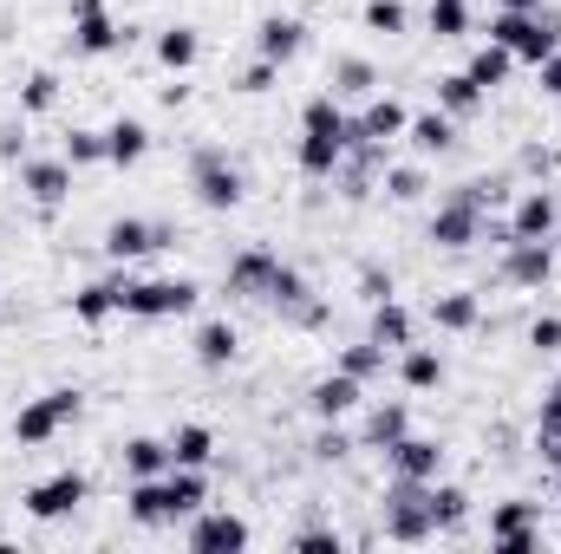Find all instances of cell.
I'll list each match as a JSON object with an SVG mask.
<instances>
[{"label":"cell","instance_id":"obj_1","mask_svg":"<svg viewBox=\"0 0 561 554\" xmlns=\"http://www.w3.org/2000/svg\"><path fill=\"white\" fill-rule=\"evenodd\" d=\"M203 496H209L203 489V470H176L170 463L163 476H138L131 483V503L125 509H131L138 529H176V522H190L203 509Z\"/></svg>","mask_w":561,"mask_h":554},{"label":"cell","instance_id":"obj_2","mask_svg":"<svg viewBox=\"0 0 561 554\" xmlns=\"http://www.w3.org/2000/svg\"><path fill=\"white\" fill-rule=\"evenodd\" d=\"M490 39H496L510 59H523V66H542V59L561 46V13L549 7V0H542L536 13H510V7H503V13L490 20Z\"/></svg>","mask_w":561,"mask_h":554},{"label":"cell","instance_id":"obj_3","mask_svg":"<svg viewBox=\"0 0 561 554\" xmlns=\"http://www.w3.org/2000/svg\"><path fill=\"white\" fill-rule=\"evenodd\" d=\"M386 535L405 542V549L437 542V522H431V483L392 476V489H386Z\"/></svg>","mask_w":561,"mask_h":554},{"label":"cell","instance_id":"obj_4","mask_svg":"<svg viewBox=\"0 0 561 554\" xmlns=\"http://www.w3.org/2000/svg\"><path fill=\"white\" fill-rule=\"evenodd\" d=\"M190 189H196V203H203V209H236V203L249 196L242 163H236L222 143H203V150L190 157Z\"/></svg>","mask_w":561,"mask_h":554},{"label":"cell","instance_id":"obj_5","mask_svg":"<svg viewBox=\"0 0 561 554\" xmlns=\"http://www.w3.org/2000/svg\"><path fill=\"white\" fill-rule=\"evenodd\" d=\"M424 235H431L437 249H470V242H483V196H477V183H457V189L431 209Z\"/></svg>","mask_w":561,"mask_h":554},{"label":"cell","instance_id":"obj_6","mask_svg":"<svg viewBox=\"0 0 561 554\" xmlns=\"http://www.w3.org/2000/svg\"><path fill=\"white\" fill-rule=\"evenodd\" d=\"M79 417V392H39V399H26L20 412H13V443H26V450H39V443H53L66 424Z\"/></svg>","mask_w":561,"mask_h":554},{"label":"cell","instance_id":"obj_7","mask_svg":"<svg viewBox=\"0 0 561 554\" xmlns=\"http://www.w3.org/2000/svg\"><path fill=\"white\" fill-rule=\"evenodd\" d=\"M190 307H196V280H183V275L131 280V300H125L131 320H176V313H190Z\"/></svg>","mask_w":561,"mask_h":554},{"label":"cell","instance_id":"obj_8","mask_svg":"<svg viewBox=\"0 0 561 554\" xmlns=\"http://www.w3.org/2000/svg\"><path fill=\"white\" fill-rule=\"evenodd\" d=\"M72 46H79L85 59H105V53L125 46V26L112 20L105 0H72Z\"/></svg>","mask_w":561,"mask_h":554},{"label":"cell","instance_id":"obj_9","mask_svg":"<svg viewBox=\"0 0 561 554\" xmlns=\"http://www.w3.org/2000/svg\"><path fill=\"white\" fill-rule=\"evenodd\" d=\"M503 280L510 287H549L556 280V242H529V235H510L503 242Z\"/></svg>","mask_w":561,"mask_h":554},{"label":"cell","instance_id":"obj_10","mask_svg":"<svg viewBox=\"0 0 561 554\" xmlns=\"http://www.w3.org/2000/svg\"><path fill=\"white\" fill-rule=\"evenodd\" d=\"M85 503V476L79 470H53V476H39L33 489H26V516L33 522H59V516H72Z\"/></svg>","mask_w":561,"mask_h":554},{"label":"cell","instance_id":"obj_11","mask_svg":"<svg viewBox=\"0 0 561 554\" xmlns=\"http://www.w3.org/2000/svg\"><path fill=\"white\" fill-rule=\"evenodd\" d=\"M490 549L496 554H536L542 549V522L529 503H496L490 509Z\"/></svg>","mask_w":561,"mask_h":554},{"label":"cell","instance_id":"obj_12","mask_svg":"<svg viewBox=\"0 0 561 554\" xmlns=\"http://www.w3.org/2000/svg\"><path fill=\"white\" fill-rule=\"evenodd\" d=\"M176 235L163 229V222H144V216H118L112 229H105V255L112 262H144V255H157V249H170Z\"/></svg>","mask_w":561,"mask_h":554},{"label":"cell","instance_id":"obj_13","mask_svg":"<svg viewBox=\"0 0 561 554\" xmlns=\"http://www.w3.org/2000/svg\"><path fill=\"white\" fill-rule=\"evenodd\" d=\"M556 229H561V203H556V189L529 183V189L516 196V209H510V235H529V242H556Z\"/></svg>","mask_w":561,"mask_h":554},{"label":"cell","instance_id":"obj_14","mask_svg":"<svg viewBox=\"0 0 561 554\" xmlns=\"http://www.w3.org/2000/svg\"><path fill=\"white\" fill-rule=\"evenodd\" d=\"M190 549L196 554L249 549V522H242L236 509H196V516H190Z\"/></svg>","mask_w":561,"mask_h":554},{"label":"cell","instance_id":"obj_15","mask_svg":"<svg viewBox=\"0 0 561 554\" xmlns=\"http://www.w3.org/2000/svg\"><path fill=\"white\" fill-rule=\"evenodd\" d=\"M20 189L39 203V209H59L72 196V163L66 157H20Z\"/></svg>","mask_w":561,"mask_h":554},{"label":"cell","instance_id":"obj_16","mask_svg":"<svg viewBox=\"0 0 561 554\" xmlns=\"http://www.w3.org/2000/svg\"><path fill=\"white\" fill-rule=\"evenodd\" d=\"M386 463H392V476L437 483V476H444V443H437V437H419V430H405V437L386 450Z\"/></svg>","mask_w":561,"mask_h":554},{"label":"cell","instance_id":"obj_17","mask_svg":"<svg viewBox=\"0 0 561 554\" xmlns=\"http://www.w3.org/2000/svg\"><path fill=\"white\" fill-rule=\"evenodd\" d=\"M125 300H131V275L85 280V287L72 293V320H85V326H99V320H112V313H125Z\"/></svg>","mask_w":561,"mask_h":554},{"label":"cell","instance_id":"obj_18","mask_svg":"<svg viewBox=\"0 0 561 554\" xmlns=\"http://www.w3.org/2000/svg\"><path fill=\"white\" fill-rule=\"evenodd\" d=\"M359 392H366V385H359L353 372H340V366H333L327 379H313V392H307V412L320 417V424H340V417L359 405Z\"/></svg>","mask_w":561,"mask_h":554},{"label":"cell","instance_id":"obj_19","mask_svg":"<svg viewBox=\"0 0 561 554\" xmlns=\"http://www.w3.org/2000/svg\"><path fill=\"white\" fill-rule=\"evenodd\" d=\"M405 125H412V118H405L399 99H373V105L353 118V150H359V143H379V150H386L392 138H405Z\"/></svg>","mask_w":561,"mask_h":554},{"label":"cell","instance_id":"obj_20","mask_svg":"<svg viewBox=\"0 0 561 554\" xmlns=\"http://www.w3.org/2000/svg\"><path fill=\"white\" fill-rule=\"evenodd\" d=\"M300 46H307V26H300L294 13H268V20L255 26V53H262V59H275V66H287Z\"/></svg>","mask_w":561,"mask_h":554},{"label":"cell","instance_id":"obj_21","mask_svg":"<svg viewBox=\"0 0 561 554\" xmlns=\"http://www.w3.org/2000/svg\"><path fill=\"white\" fill-rule=\"evenodd\" d=\"M280 255L275 249H242L236 262H229V293H249V300H262L268 293V280H275Z\"/></svg>","mask_w":561,"mask_h":554},{"label":"cell","instance_id":"obj_22","mask_svg":"<svg viewBox=\"0 0 561 554\" xmlns=\"http://www.w3.org/2000/svg\"><path fill=\"white\" fill-rule=\"evenodd\" d=\"M327 92H333V99H366V92H379V66L359 59V53H340V59L327 66Z\"/></svg>","mask_w":561,"mask_h":554},{"label":"cell","instance_id":"obj_23","mask_svg":"<svg viewBox=\"0 0 561 554\" xmlns=\"http://www.w3.org/2000/svg\"><path fill=\"white\" fill-rule=\"evenodd\" d=\"M431 326H444V333H470V326H483V300H477L470 287L431 293Z\"/></svg>","mask_w":561,"mask_h":554},{"label":"cell","instance_id":"obj_24","mask_svg":"<svg viewBox=\"0 0 561 554\" xmlns=\"http://www.w3.org/2000/svg\"><path fill=\"white\" fill-rule=\"evenodd\" d=\"M190 346H196V366H209V372H222V366H236V353H242V333H236L229 320H203Z\"/></svg>","mask_w":561,"mask_h":554},{"label":"cell","instance_id":"obj_25","mask_svg":"<svg viewBox=\"0 0 561 554\" xmlns=\"http://www.w3.org/2000/svg\"><path fill=\"white\" fill-rule=\"evenodd\" d=\"M405 430H412V412H405V405H373L366 424H359V450H379V457H386Z\"/></svg>","mask_w":561,"mask_h":554},{"label":"cell","instance_id":"obj_26","mask_svg":"<svg viewBox=\"0 0 561 554\" xmlns=\"http://www.w3.org/2000/svg\"><path fill=\"white\" fill-rule=\"evenodd\" d=\"M209 457H216V430L209 424H176L170 430V463L176 470H209Z\"/></svg>","mask_w":561,"mask_h":554},{"label":"cell","instance_id":"obj_27","mask_svg":"<svg viewBox=\"0 0 561 554\" xmlns=\"http://www.w3.org/2000/svg\"><path fill=\"white\" fill-rule=\"evenodd\" d=\"M483 99H490V92H483L470 72H444V79H437V112H450V118H477Z\"/></svg>","mask_w":561,"mask_h":554},{"label":"cell","instance_id":"obj_28","mask_svg":"<svg viewBox=\"0 0 561 554\" xmlns=\"http://www.w3.org/2000/svg\"><path fill=\"white\" fill-rule=\"evenodd\" d=\"M412 333H419V326H412V313H405V300H399V293L373 307V339H379L386 353H405V346H412Z\"/></svg>","mask_w":561,"mask_h":554},{"label":"cell","instance_id":"obj_29","mask_svg":"<svg viewBox=\"0 0 561 554\" xmlns=\"http://www.w3.org/2000/svg\"><path fill=\"white\" fill-rule=\"evenodd\" d=\"M118 463H125L131 483H138V476H163V470H170V437H125Z\"/></svg>","mask_w":561,"mask_h":554},{"label":"cell","instance_id":"obj_30","mask_svg":"<svg viewBox=\"0 0 561 554\" xmlns=\"http://www.w3.org/2000/svg\"><path fill=\"white\" fill-rule=\"evenodd\" d=\"M144 150H150V131H144L138 118H112L105 125V163L131 170V163H144Z\"/></svg>","mask_w":561,"mask_h":554},{"label":"cell","instance_id":"obj_31","mask_svg":"<svg viewBox=\"0 0 561 554\" xmlns=\"http://www.w3.org/2000/svg\"><path fill=\"white\" fill-rule=\"evenodd\" d=\"M346 157H353V143L346 138H313V131H300V150H294V163H300L307 176H333Z\"/></svg>","mask_w":561,"mask_h":554},{"label":"cell","instance_id":"obj_32","mask_svg":"<svg viewBox=\"0 0 561 554\" xmlns=\"http://www.w3.org/2000/svg\"><path fill=\"white\" fill-rule=\"evenodd\" d=\"M399 379H405V392H437V385H444V353L405 346V353H399Z\"/></svg>","mask_w":561,"mask_h":554},{"label":"cell","instance_id":"obj_33","mask_svg":"<svg viewBox=\"0 0 561 554\" xmlns=\"http://www.w3.org/2000/svg\"><path fill=\"white\" fill-rule=\"evenodd\" d=\"M196 53H203L196 26H163V33H157V66H170V72H190V66H196Z\"/></svg>","mask_w":561,"mask_h":554},{"label":"cell","instance_id":"obj_34","mask_svg":"<svg viewBox=\"0 0 561 554\" xmlns=\"http://www.w3.org/2000/svg\"><path fill=\"white\" fill-rule=\"evenodd\" d=\"M386 359H392V353H386L379 339H353V346H340V359H333V366H340V372H353L359 385H373V379L386 372Z\"/></svg>","mask_w":561,"mask_h":554},{"label":"cell","instance_id":"obj_35","mask_svg":"<svg viewBox=\"0 0 561 554\" xmlns=\"http://www.w3.org/2000/svg\"><path fill=\"white\" fill-rule=\"evenodd\" d=\"M463 516H470V489H457V483H431V522H437V535L463 529Z\"/></svg>","mask_w":561,"mask_h":554},{"label":"cell","instance_id":"obj_36","mask_svg":"<svg viewBox=\"0 0 561 554\" xmlns=\"http://www.w3.org/2000/svg\"><path fill=\"white\" fill-rule=\"evenodd\" d=\"M510 66H516V59L490 39V46H477V53H470V66H463V72H470L483 92H496V85H510Z\"/></svg>","mask_w":561,"mask_h":554},{"label":"cell","instance_id":"obj_37","mask_svg":"<svg viewBox=\"0 0 561 554\" xmlns=\"http://www.w3.org/2000/svg\"><path fill=\"white\" fill-rule=\"evenodd\" d=\"M405 138L419 143V150H450V143H457V118H450V112H424V118L405 125Z\"/></svg>","mask_w":561,"mask_h":554},{"label":"cell","instance_id":"obj_38","mask_svg":"<svg viewBox=\"0 0 561 554\" xmlns=\"http://www.w3.org/2000/svg\"><path fill=\"white\" fill-rule=\"evenodd\" d=\"M53 105H59V72H26V85H20V112L39 118V112H53Z\"/></svg>","mask_w":561,"mask_h":554},{"label":"cell","instance_id":"obj_39","mask_svg":"<svg viewBox=\"0 0 561 554\" xmlns=\"http://www.w3.org/2000/svg\"><path fill=\"white\" fill-rule=\"evenodd\" d=\"M59 157L72 163V170H85V163H105V131H85V125H72L66 143H59Z\"/></svg>","mask_w":561,"mask_h":554},{"label":"cell","instance_id":"obj_40","mask_svg":"<svg viewBox=\"0 0 561 554\" xmlns=\"http://www.w3.org/2000/svg\"><path fill=\"white\" fill-rule=\"evenodd\" d=\"M431 33L437 39H463L470 33V0H431Z\"/></svg>","mask_w":561,"mask_h":554},{"label":"cell","instance_id":"obj_41","mask_svg":"<svg viewBox=\"0 0 561 554\" xmlns=\"http://www.w3.org/2000/svg\"><path fill=\"white\" fill-rule=\"evenodd\" d=\"M424 189H431V183H424L419 163H399V170H386V196H392V203H419Z\"/></svg>","mask_w":561,"mask_h":554},{"label":"cell","instance_id":"obj_42","mask_svg":"<svg viewBox=\"0 0 561 554\" xmlns=\"http://www.w3.org/2000/svg\"><path fill=\"white\" fill-rule=\"evenodd\" d=\"M359 20H366L373 33H405V0H366Z\"/></svg>","mask_w":561,"mask_h":554},{"label":"cell","instance_id":"obj_43","mask_svg":"<svg viewBox=\"0 0 561 554\" xmlns=\"http://www.w3.org/2000/svg\"><path fill=\"white\" fill-rule=\"evenodd\" d=\"M359 300H366V307H379V300H392V275H386L379 262H366V268H359Z\"/></svg>","mask_w":561,"mask_h":554},{"label":"cell","instance_id":"obj_44","mask_svg":"<svg viewBox=\"0 0 561 554\" xmlns=\"http://www.w3.org/2000/svg\"><path fill=\"white\" fill-rule=\"evenodd\" d=\"M529 346L536 353H561V313H536L529 320Z\"/></svg>","mask_w":561,"mask_h":554},{"label":"cell","instance_id":"obj_45","mask_svg":"<svg viewBox=\"0 0 561 554\" xmlns=\"http://www.w3.org/2000/svg\"><path fill=\"white\" fill-rule=\"evenodd\" d=\"M275 59H255V66H249V72H242V79H236V85H242V92H268V85H275Z\"/></svg>","mask_w":561,"mask_h":554},{"label":"cell","instance_id":"obj_46","mask_svg":"<svg viewBox=\"0 0 561 554\" xmlns=\"http://www.w3.org/2000/svg\"><path fill=\"white\" fill-rule=\"evenodd\" d=\"M294 549H333V554H340V529L313 522V529H300V535H294Z\"/></svg>","mask_w":561,"mask_h":554},{"label":"cell","instance_id":"obj_47","mask_svg":"<svg viewBox=\"0 0 561 554\" xmlns=\"http://www.w3.org/2000/svg\"><path fill=\"white\" fill-rule=\"evenodd\" d=\"M20 157H26V131L7 118V125H0V163H20Z\"/></svg>","mask_w":561,"mask_h":554},{"label":"cell","instance_id":"obj_48","mask_svg":"<svg viewBox=\"0 0 561 554\" xmlns=\"http://www.w3.org/2000/svg\"><path fill=\"white\" fill-rule=\"evenodd\" d=\"M536 430H561V385L542 392V405H536Z\"/></svg>","mask_w":561,"mask_h":554},{"label":"cell","instance_id":"obj_49","mask_svg":"<svg viewBox=\"0 0 561 554\" xmlns=\"http://www.w3.org/2000/svg\"><path fill=\"white\" fill-rule=\"evenodd\" d=\"M536 79H542V92H549V99H561V46L542 59V66H536Z\"/></svg>","mask_w":561,"mask_h":554},{"label":"cell","instance_id":"obj_50","mask_svg":"<svg viewBox=\"0 0 561 554\" xmlns=\"http://www.w3.org/2000/svg\"><path fill=\"white\" fill-rule=\"evenodd\" d=\"M536 450H542L549 470H561V430H536Z\"/></svg>","mask_w":561,"mask_h":554},{"label":"cell","instance_id":"obj_51","mask_svg":"<svg viewBox=\"0 0 561 554\" xmlns=\"http://www.w3.org/2000/svg\"><path fill=\"white\" fill-rule=\"evenodd\" d=\"M313 450H320V457H346V450H353V443H346V437H340V430H320V437H313Z\"/></svg>","mask_w":561,"mask_h":554},{"label":"cell","instance_id":"obj_52","mask_svg":"<svg viewBox=\"0 0 561 554\" xmlns=\"http://www.w3.org/2000/svg\"><path fill=\"white\" fill-rule=\"evenodd\" d=\"M503 7H510V13H536L542 0H503Z\"/></svg>","mask_w":561,"mask_h":554},{"label":"cell","instance_id":"obj_53","mask_svg":"<svg viewBox=\"0 0 561 554\" xmlns=\"http://www.w3.org/2000/svg\"><path fill=\"white\" fill-rule=\"evenodd\" d=\"M556 489H561V470H556Z\"/></svg>","mask_w":561,"mask_h":554}]
</instances>
